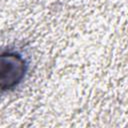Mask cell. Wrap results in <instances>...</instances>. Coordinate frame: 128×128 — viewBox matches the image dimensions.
Returning a JSON list of instances; mask_svg holds the SVG:
<instances>
[{"instance_id":"cell-1","label":"cell","mask_w":128,"mask_h":128,"mask_svg":"<svg viewBox=\"0 0 128 128\" xmlns=\"http://www.w3.org/2000/svg\"><path fill=\"white\" fill-rule=\"evenodd\" d=\"M27 63L15 52H3L1 55V89L9 90L17 86L25 77Z\"/></svg>"}]
</instances>
